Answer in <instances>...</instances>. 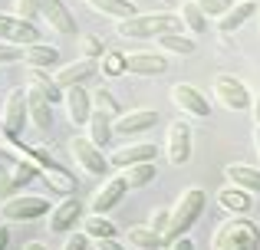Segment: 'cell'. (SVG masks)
Instances as JSON below:
<instances>
[{
	"label": "cell",
	"instance_id": "6da1fadb",
	"mask_svg": "<svg viewBox=\"0 0 260 250\" xmlns=\"http://www.w3.org/2000/svg\"><path fill=\"white\" fill-rule=\"evenodd\" d=\"M119 37H128V40H155L161 33H184L181 26V17L178 13H135L128 20H119Z\"/></svg>",
	"mask_w": 260,
	"mask_h": 250
},
{
	"label": "cell",
	"instance_id": "7a4b0ae2",
	"mask_svg": "<svg viewBox=\"0 0 260 250\" xmlns=\"http://www.w3.org/2000/svg\"><path fill=\"white\" fill-rule=\"evenodd\" d=\"M211 247L214 250H260V227L244 214H231L224 224H217Z\"/></svg>",
	"mask_w": 260,
	"mask_h": 250
},
{
	"label": "cell",
	"instance_id": "3957f363",
	"mask_svg": "<svg viewBox=\"0 0 260 250\" xmlns=\"http://www.w3.org/2000/svg\"><path fill=\"white\" fill-rule=\"evenodd\" d=\"M204 204H208V194H204V188H184L181 194H178L175 207H172V218H168V231H165V240L172 244L175 237H181V234H188L191 227L198 224V218L204 214Z\"/></svg>",
	"mask_w": 260,
	"mask_h": 250
},
{
	"label": "cell",
	"instance_id": "277c9868",
	"mask_svg": "<svg viewBox=\"0 0 260 250\" xmlns=\"http://www.w3.org/2000/svg\"><path fill=\"white\" fill-rule=\"evenodd\" d=\"M20 155H26V158L37 165V171L46 178L50 191H59V194H73L76 191V174H73L70 168H63L59 161H53L43 148H20Z\"/></svg>",
	"mask_w": 260,
	"mask_h": 250
},
{
	"label": "cell",
	"instance_id": "5b68a950",
	"mask_svg": "<svg viewBox=\"0 0 260 250\" xmlns=\"http://www.w3.org/2000/svg\"><path fill=\"white\" fill-rule=\"evenodd\" d=\"M43 214H50V201L40 194H10L0 201V218L7 224H30Z\"/></svg>",
	"mask_w": 260,
	"mask_h": 250
},
{
	"label": "cell",
	"instance_id": "8992f818",
	"mask_svg": "<svg viewBox=\"0 0 260 250\" xmlns=\"http://www.w3.org/2000/svg\"><path fill=\"white\" fill-rule=\"evenodd\" d=\"M214 99L228 112H250V99H254V96L247 92V86H244L237 76H231V73H217V76H214Z\"/></svg>",
	"mask_w": 260,
	"mask_h": 250
},
{
	"label": "cell",
	"instance_id": "52a82bcc",
	"mask_svg": "<svg viewBox=\"0 0 260 250\" xmlns=\"http://www.w3.org/2000/svg\"><path fill=\"white\" fill-rule=\"evenodd\" d=\"M37 174H40L37 165H33L26 155H20V158H7V165L0 168V194H4V198L17 194L20 188H26Z\"/></svg>",
	"mask_w": 260,
	"mask_h": 250
},
{
	"label": "cell",
	"instance_id": "ba28073f",
	"mask_svg": "<svg viewBox=\"0 0 260 250\" xmlns=\"http://www.w3.org/2000/svg\"><path fill=\"white\" fill-rule=\"evenodd\" d=\"M83 201L73 198V194H66L59 204L50 207V214H46V227H50V234H70L76 231V224H83Z\"/></svg>",
	"mask_w": 260,
	"mask_h": 250
},
{
	"label": "cell",
	"instance_id": "9c48e42d",
	"mask_svg": "<svg viewBox=\"0 0 260 250\" xmlns=\"http://www.w3.org/2000/svg\"><path fill=\"white\" fill-rule=\"evenodd\" d=\"M30 122V109H26V89H13L7 96L4 116H0V128L10 141H17V135L23 132V125Z\"/></svg>",
	"mask_w": 260,
	"mask_h": 250
},
{
	"label": "cell",
	"instance_id": "30bf717a",
	"mask_svg": "<svg viewBox=\"0 0 260 250\" xmlns=\"http://www.w3.org/2000/svg\"><path fill=\"white\" fill-rule=\"evenodd\" d=\"M70 152H73L76 165L83 168L86 174H106L109 168H112V165H109V158L102 155V148H99V145H92L86 135H76V138L70 141Z\"/></svg>",
	"mask_w": 260,
	"mask_h": 250
},
{
	"label": "cell",
	"instance_id": "8fae6325",
	"mask_svg": "<svg viewBox=\"0 0 260 250\" xmlns=\"http://www.w3.org/2000/svg\"><path fill=\"white\" fill-rule=\"evenodd\" d=\"M191 125L184 119H175L168 125V138H165V152H168V161L172 165H188L191 161Z\"/></svg>",
	"mask_w": 260,
	"mask_h": 250
},
{
	"label": "cell",
	"instance_id": "7c38bea8",
	"mask_svg": "<svg viewBox=\"0 0 260 250\" xmlns=\"http://www.w3.org/2000/svg\"><path fill=\"white\" fill-rule=\"evenodd\" d=\"M172 102L181 109V116H188V119H208L211 116V105H208V99H204V92H198L194 86H188V83L172 86Z\"/></svg>",
	"mask_w": 260,
	"mask_h": 250
},
{
	"label": "cell",
	"instance_id": "4fadbf2b",
	"mask_svg": "<svg viewBox=\"0 0 260 250\" xmlns=\"http://www.w3.org/2000/svg\"><path fill=\"white\" fill-rule=\"evenodd\" d=\"M0 43H17V46L40 43L33 20H23L17 13H0Z\"/></svg>",
	"mask_w": 260,
	"mask_h": 250
},
{
	"label": "cell",
	"instance_id": "5bb4252c",
	"mask_svg": "<svg viewBox=\"0 0 260 250\" xmlns=\"http://www.w3.org/2000/svg\"><path fill=\"white\" fill-rule=\"evenodd\" d=\"M40 20L59 37H73L76 33V17L70 13L66 0H40Z\"/></svg>",
	"mask_w": 260,
	"mask_h": 250
},
{
	"label": "cell",
	"instance_id": "9a60e30c",
	"mask_svg": "<svg viewBox=\"0 0 260 250\" xmlns=\"http://www.w3.org/2000/svg\"><path fill=\"white\" fill-rule=\"evenodd\" d=\"M125 194H128V181L122 178V174L106 178V185H102L99 191L92 194V201H89V214H109L115 204H122Z\"/></svg>",
	"mask_w": 260,
	"mask_h": 250
},
{
	"label": "cell",
	"instance_id": "2e32d148",
	"mask_svg": "<svg viewBox=\"0 0 260 250\" xmlns=\"http://www.w3.org/2000/svg\"><path fill=\"white\" fill-rule=\"evenodd\" d=\"M165 69H168V56L158 50L125 53V73H132V76H161Z\"/></svg>",
	"mask_w": 260,
	"mask_h": 250
},
{
	"label": "cell",
	"instance_id": "e0dca14e",
	"mask_svg": "<svg viewBox=\"0 0 260 250\" xmlns=\"http://www.w3.org/2000/svg\"><path fill=\"white\" fill-rule=\"evenodd\" d=\"M155 158H158V148H155L152 141H132V145L115 148V152L109 155V165L119 168V171H125L128 165H139V161H155Z\"/></svg>",
	"mask_w": 260,
	"mask_h": 250
},
{
	"label": "cell",
	"instance_id": "ac0fdd59",
	"mask_svg": "<svg viewBox=\"0 0 260 250\" xmlns=\"http://www.w3.org/2000/svg\"><path fill=\"white\" fill-rule=\"evenodd\" d=\"M63 105H66V116H70L73 125H86L89 116H92V92L86 86H70L63 92Z\"/></svg>",
	"mask_w": 260,
	"mask_h": 250
},
{
	"label": "cell",
	"instance_id": "d6986e66",
	"mask_svg": "<svg viewBox=\"0 0 260 250\" xmlns=\"http://www.w3.org/2000/svg\"><path fill=\"white\" fill-rule=\"evenodd\" d=\"M155 122H158V112L155 109H132V112H122L119 119L112 122L115 135H142L148 132Z\"/></svg>",
	"mask_w": 260,
	"mask_h": 250
},
{
	"label": "cell",
	"instance_id": "ffe728a7",
	"mask_svg": "<svg viewBox=\"0 0 260 250\" xmlns=\"http://www.w3.org/2000/svg\"><path fill=\"white\" fill-rule=\"evenodd\" d=\"M254 13H257V0H234L231 10L224 13V17H217V30H221V37H231L234 30H241Z\"/></svg>",
	"mask_w": 260,
	"mask_h": 250
},
{
	"label": "cell",
	"instance_id": "44dd1931",
	"mask_svg": "<svg viewBox=\"0 0 260 250\" xmlns=\"http://www.w3.org/2000/svg\"><path fill=\"white\" fill-rule=\"evenodd\" d=\"M95 73H99V63H95V59H76V63L63 66V69L56 73V83L63 86V89H70V86H83Z\"/></svg>",
	"mask_w": 260,
	"mask_h": 250
},
{
	"label": "cell",
	"instance_id": "7402d4cb",
	"mask_svg": "<svg viewBox=\"0 0 260 250\" xmlns=\"http://www.w3.org/2000/svg\"><path fill=\"white\" fill-rule=\"evenodd\" d=\"M26 109H30V122L40 128V132H50L53 125V102L46 96H40L37 89L26 86Z\"/></svg>",
	"mask_w": 260,
	"mask_h": 250
},
{
	"label": "cell",
	"instance_id": "603a6c76",
	"mask_svg": "<svg viewBox=\"0 0 260 250\" xmlns=\"http://www.w3.org/2000/svg\"><path fill=\"white\" fill-rule=\"evenodd\" d=\"M23 63L30 69H53L59 63V50L50 43H30V46H23Z\"/></svg>",
	"mask_w": 260,
	"mask_h": 250
},
{
	"label": "cell",
	"instance_id": "cb8c5ba5",
	"mask_svg": "<svg viewBox=\"0 0 260 250\" xmlns=\"http://www.w3.org/2000/svg\"><path fill=\"white\" fill-rule=\"evenodd\" d=\"M217 204H221L228 214H247L250 204H254V194L244 191V188L228 185V188H221V191H217Z\"/></svg>",
	"mask_w": 260,
	"mask_h": 250
},
{
	"label": "cell",
	"instance_id": "d4e9b609",
	"mask_svg": "<svg viewBox=\"0 0 260 250\" xmlns=\"http://www.w3.org/2000/svg\"><path fill=\"white\" fill-rule=\"evenodd\" d=\"M155 46H158V53H172V56H194L198 50L194 37H188V33H161V37H155Z\"/></svg>",
	"mask_w": 260,
	"mask_h": 250
},
{
	"label": "cell",
	"instance_id": "484cf974",
	"mask_svg": "<svg viewBox=\"0 0 260 250\" xmlns=\"http://www.w3.org/2000/svg\"><path fill=\"white\" fill-rule=\"evenodd\" d=\"M30 89H37L40 96H46L53 105L63 102V86L56 83V76H50V69H30Z\"/></svg>",
	"mask_w": 260,
	"mask_h": 250
},
{
	"label": "cell",
	"instance_id": "4316f807",
	"mask_svg": "<svg viewBox=\"0 0 260 250\" xmlns=\"http://www.w3.org/2000/svg\"><path fill=\"white\" fill-rule=\"evenodd\" d=\"M228 181L234 188H244L250 194H260V168H250V165H228L224 168Z\"/></svg>",
	"mask_w": 260,
	"mask_h": 250
},
{
	"label": "cell",
	"instance_id": "83f0119b",
	"mask_svg": "<svg viewBox=\"0 0 260 250\" xmlns=\"http://www.w3.org/2000/svg\"><path fill=\"white\" fill-rule=\"evenodd\" d=\"M83 4H89V10L102 13V17H112L115 23H119V20H128V17H135V13H139L132 0H83Z\"/></svg>",
	"mask_w": 260,
	"mask_h": 250
},
{
	"label": "cell",
	"instance_id": "f1b7e54d",
	"mask_svg": "<svg viewBox=\"0 0 260 250\" xmlns=\"http://www.w3.org/2000/svg\"><path fill=\"white\" fill-rule=\"evenodd\" d=\"M125 240H128V244H132V247H139V250H161V247H168L165 234L152 231V227H148V224H142V227H128Z\"/></svg>",
	"mask_w": 260,
	"mask_h": 250
},
{
	"label": "cell",
	"instance_id": "f546056e",
	"mask_svg": "<svg viewBox=\"0 0 260 250\" xmlns=\"http://www.w3.org/2000/svg\"><path fill=\"white\" fill-rule=\"evenodd\" d=\"M178 17H181V26L191 33V37H201V33H208V17L201 13V7H198L194 0H184L181 10H178Z\"/></svg>",
	"mask_w": 260,
	"mask_h": 250
},
{
	"label": "cell",
	"instance_id": "4dcf8cb0",
	"mask_svg": "<svg viewBox=\"0 0 260 250\" xmlns=\"http://www.w3.org/2000/svg\"><path fill=\"white\" fill-rule=\"evenodd\" d=\"M86 128H89V135L86 138L92 141V145H99V148H106L109 141H112V119H106L102 116V112H92V116H89V122H86Z\"/></svg>",
	"mask_w": 260,
	"mask_h": 250
},
{
	"label": "cell",
	"instance_id": "1f68e13d",
	"mask_svg": "<svg viewBox=\"0 0 260 250\" xmlns=\"http://www.w3.org/2000/svg\"><path fill=\"white\" fill-rule=\"evenodd\" d=\"M83 231L89 240H106V237H115V224L106 218V214H86L83 218Z\"/></svg>",
	"mask_w": 260,
	"mask_h": 250
},
{
	"label": "cell",
	"instance_id": "d6a6232c",
	"mask_svg": "<svg viewBox=\"0 0 260 250\" xmlns=\"http://www.w3.org/2000/svg\"><path fill=\"white\" fill-rule=\"evenodd\" d=\"M155 161H139V165H128L125 171H122V178L128 181V191L132 188H145V185H152L155 181Z\"/></svg>",
	"mask_w": 260,
	"mask_h": 250
},
{
	"label": "cell",
	"instance_id": "836d02e7",
	"mask_svg": "<svg viewBox=\"0 0 260 250\" xmlns=\"http://www.w3.org/2000/svg\"><path fill=\"white\" fill-rule=\"evenodd\" d=\"M92 112H102L106 119H112V122H115V119L122 116V105L115 102V96L109 89H95L92 92Z\"/></svg>",
	"mask_w": 260,
	"mask_h": 250
},
{
	"label": "cell",
	"instance_id": "e575fe53",
	"mask_svg": "<svg viewBox=\"0 0 260 250\" xmlns=\"http://www.w3.org/2000/svg\"><path fill=\"white\" fill-rule=\"evenodd\" d=\"M99 69H102V76H109V79L122 76V73H125V53H119V50H109L106 56L99 59Z\"/></svg>",
	"mask_w": 260,
	"mask_h": 250
},
{
	"label": "cell",
	"instance_id": "d590c367",
	"mask_svg": "<svg viewBox=\"0 0 260 250\" xmlns=\"http://www.w3.org/2000/svg\"><path fill=\"white\" fill-rule=\"evenodd\" d=\"M106 56V46H102V40L99 37H92V33H83L79 37V59H99Z\"/></svg>",
	"mask_w": 260,
	"mask_h": 250
},
{
	"label": "cell",
	"instance_id": "8d00e7d4",
	"mask_svg": "<svg viewBox=\"0 0 260 250\" xmlns=\"http://www.w3.org/2000/svg\"><path fill=\"white\" fill-rule=\"evenodd\" d=\"M194 4L201 7L204 17H224V13L231 10V4H234V0H194Z\"/></svg>",
	"mask_w": 260,
	"mask_h": 250
},
{
	"label": "cell",
	"instance_id": "74e56055",
	"mask_svg": "<svg viewBox=\"0 0 260 250\" xmlns=\"http://www.w3.org/2000/svg\"><path fill=\"white\" fill-rule=\"evenodd\" d=\"M168 218H172V211H168V207H155V211L148 214V227H152V231H158V234H165L168 231Z\"/></svg>",
	"mask_w": 260,
	"mask_h": 250
},
{
	"label": "cell",
	"instance_id": "f35d334b",
	"mask_svg": "<svg viewBox=\"0 0 260 250\" xmlns=\"http://www.w3.org/2000/svg\"><path fill=\"white\" fill-rule=\"evenodd\" d=\"M13 13L23 17V20L40 17V0H13Z\"/></svg>",
	"mask_w": 260,
	"mask_h": 250
},
{
	"label": "cell",
	"instance_id": "ab89813d",
	"mask_svg": "<svg viewBox=\"0 0 260 250\" xmlns=\"http://www.w3.org/2000/svg\"><path fill=\"white\" fill-rule=\"evenodd\" d=\"M20 59H23V46L0 43V66H4V63H20Z\"/></svg>",
	"mask_w": 260,
	"mask_h": 250
},
{
	"label": "cell",
	"instance_id": "60d3db41",
	"mask_svg": "<svg viewBox=\"0 0 260 250\" xmlns=\"http://www.w3.org/2000/svg\"><path fill=\"white\" fill-rule=\"evenodd\" d=\"M92 240L86 237V231H70V237L63 240V250H89Z\"/></svg>",
	"mask_w": 260,
	"mask_h": 250
},
{
	"label": "cell",
	"instance_id": "b9f144b4",
	"mask_svg": "<svg viewBox=\"0 0 260 250\" xmlns=\"http://www.w3.org/2000/svg\"><path fill=\"white\" fill-rule=\"evenodd\" d=\"M168 250H194V240H191L188 234H181V237H175L172 244H168Z\"/></svg>",
	"mask_w": 260,
	"mask_h": 250
},
{
	"label": "cell",
	"instance_id": "7bdbcfd3",
	"mask_svg": "<svg viewBox=\"0 0 260 250\" xmlns=\"http://www.w3.org/2000/svg\"><path fill=\"white\" fill-rule=\"evenodd\" d=\"M92 244H95V250H125V247H122V244H119L115 237H106V240H92Z\"/></svg>",
	"mask_w": 260,
	"mask_h": 250
},
{
	"label": "cell",
	"instance_id": "ee69618b",
	"mask_svg": "<svg viewBox=\"0 0 260 250\" xmlns=\"http://www.w3.org/2000/svg\"><path fill=\"white\" fill-rule=\"evenodd\" d=\"M10 247V224L7 221H0V250Z\"/></svg>",
	"mask_w": 260,
	"mask_h": 250
},
{
	"label": "cell",
	"instance_id": "f6af8a7d",
	"mask_svg": "<svg viewBox=\"0 0 260 250\" xmlns=\"http://www.w3.org/2000/svg\"><path fill=\"white\" fill-rule=\"evenodd\" d=\"M250 116H254V125H260V92L250 99Z\"/></svg>",
	"mask_w": 260,
	"mask_h": 250
},
{
	"label": "cell",
	"instance_id": "bcb514c9",
	"mask_svg": "<svg viewBox=\"0 0 260 250\" xmlns=\"http://www.w3.org/2000/svg\"><path fill=\"white\" fill-rule=\"evenodd\" d=\"M254 152H257V158H260V125H254Z\"/></svg>",
	"mask_w": 260,
	"mask_h": 250
},
{
	"label": "cell",
	"instance_id": "7dc6e473",
	"mask_svg": "<svg viewBox=\"0 0 260 250\" xmlns=\"http://www.w3.org/2000/svg\"><path fill=\"white\" fill-rule=\"evenodd\" d=\"M23 250H46V247H43V244H40V240H30V244H26Z\"/></svg>",
	"mask_w": 260,
	"mask_h": 250
}]
</instances>
